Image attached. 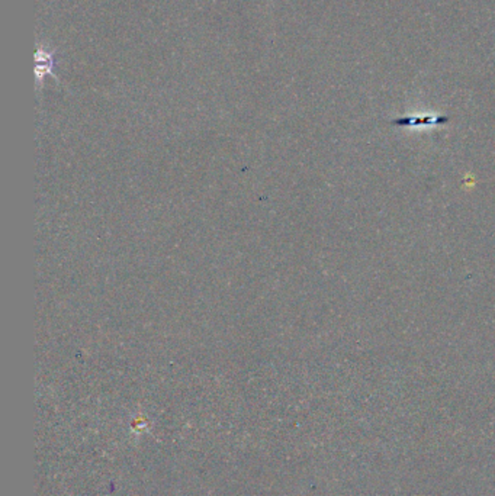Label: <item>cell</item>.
<instances>
[{"mask_svg":"<svg viewBox=\"0 0 495 496\" xmlns=\"http://www.w3.org/2000/svg\"><path fill=\"white\" fill-rule=\"evenodd\" d=\"M51 68H52L51 54L39 50L38 54H37V68H35L39 81H41V78H42L44 74H50V73H51Z\"/></svg>","mask_w":495,"mask_h":496,"instance_id":"obj_1","label":"cell"}]
</instances>
